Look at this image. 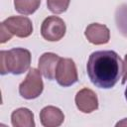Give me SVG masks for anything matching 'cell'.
<instances>
[{"mask_svg":"<svg viewBox=\"0 0 127 127\" xmlns=\"http://www.w3.org/2000/svg\"><path fill=\"white\" fill-rule=\"evenodd\" d=\"M87 74L90 81L99 88H111L123 73V63L114 51H97L89 56Z\"/></svg>","mask_w":127,"mask_h":127,"instance_id":"obj_1","label":"cell"},{"mask_svg":"<svg viewBox=\"0 0 127 127\" xmlns=\"http://www.w3.org/2000/svg\"><path fill=\"white\" fill-rule=\"evenodd\" d=\"M31 64V53L23 48H14L0 52L1 74H21L27 71Z\"/></svg>","mask_w":127,"mask_h":127,"instance_id":"obj_2","label":"cell"},{"mask_svg":"<svg viewBox=\"0 0 127 127\" xmlns=\"http://www.w3.org/2000/svg\"><path fill=\"white\" fill-rule=\"evenodd\" d=\"M44 83L41 77V71L37 68H31L24 79L19 85V93L25 99H34L40 96L43 92Z\"/></svg>","mask_w":127,"mask_h":127,"instance_id":"obj_3","label":"cell"},{"mask_svg":"<svg viewBox=\"0 0 127 127\" xmlns=\"http://www.w3.org/2000/svg\"><path fill=\"white\" fill-rule=\"evenodd\" d=\"M55 79L60 85L64 87L70 86L77 81L78 76H77L76 66L71 59H66V58L60 59L56 68Z\"/></svg>","mask_w":127,"mask_h":127,"instance_id":"obj_4","label":"cell"},{"mask_svg":"<svg viewBox=\"0 0 127 127\" xmlns=\"http://www.w3.org/2000/svg\"><path fill=\"white\" fill-rule=\"evenodd\" d=\"M65 30V24L63 19L58 16H49L42 23L41 35L47 41L57 42L64 36Z\"/></svg>","mask_w":127,"mask_h":127,"instance_id":"obj_5","label":"cell"},{"mask_svg":"<svg viewBox=\"0 0 127 127\" xmlns=\"http://www.w3.org/2000/svg\"><path fill=\"white\" fill-rule=\"evenodd\" d=\"M5 28L16 37L26 38L33 32L32 21L25 16H12L2 22Z\"/></svg>","mask_w":127,"mask_h":127,"instance_id":"obj_6","label":"cell"},{"mask_svg":"<svg viewBox=\"0 0 127 127\" xmlns=\"http://www.w3.org/2000/svg\"><path fill=\"white\" fill-rule=\"evenodd\" d=\"M74 101L76 107L83 113H91L98 108V99L95 92L86 87L76 93Z\"/></svg>","mask_w":127,"mask_h":127,"instance_id":"obj_7","label":"cell"},{"mask_svg":"<svg viewBox=\"0 0 127 127\" xmlns=\"http://www.w3.org/2000/svg\"><path fill=\"white\" fill-rule=\"evenodd\" d=\"M84 35L88 42L94 45H104L109 42L110 31L105 25L92 23L85 29Z\"/></svg>","mask_w":127,"mask_h":127,"instance_id":"obj_8","label":"cell"},{"mask_svg":"<svg viewBox=\"0 0 127 127\" xmlns=\"http://www.w3.org/2000/svg\"><path fill=\"white\" fill-rule=\"evenodd\" d=\"M40 120L45 127H58L64 120L63 111L55 106H46L40 112Z\"/></svg>","mask_w":127,"mask_h":127,"instance_id":"obj_9","label":"cell"},{"mask_svg":"<svg viewBox=\"0 0 127 127\" xmlns=\"http://www.w3.org/2000/svg\"><path fill=\"white\" fill-rule=\"evenodd\" d=\"M60 57L54 53H45L39 59V69L41 73L48 79L52 80L55 78L56 68L60 61Z\"/></svg>","mask_w":127,"mask_h":127,"instance_id":"obj_10","label":"cell"},{"mask_svg":"<svg viewBox=\"0 0 127 127\" xmlns=\"http://www.w3.org/2000/svg\"><path fill=\"white\" fill-rule=\"evenodd\" d=\"M11 122L14 127H34V114L28 108H18L12 112Z\"/></svg>","mask_w":127,"mask_h":127,"instance_id":"obj_11","label":"cell"},{"mask_svg":"<svg viewBox=\"0 0 127 127\" xmlns=\"http://www.w3.org/2000/svg\"><path fill=\"white\" fill-rule=\"evenodd\" d=\"M115 23L120 34L127 38V4H122L116 8Z\"/></svg>","mask_w":127,"mask_h":127,"instance_id":"obj_12","label":"cell"},{"mask_svg":"<svg viewBox=\"0 0 127 127\" xmlns=\"http://www.w3.org/2000/svg\"><path fill=\"white\" fill-rule=\"evenodd\" d=\"M40 4L41 0H14L16 11L24 15H30L36 12Z\"/></svg>","mask_w":127,"mask_h":127,"instance_id":"obj_13","label":"cell"},{"mask_svg":"<svg viewBox=\"0 0 127 127\" xmlns=\"http://www.w3.org/2000/svg\"><path fill=\"white\" fill-rule=\"evenodd\" d=\"M70 0H47L49 10L55 14H61L66 11Z\"/></svg>","mask_w":127,"mask_h":127,"instance_id":"obj_14","label":"cell"},{"mask_svg":"<svg viewBox=\"0 0 127 127\" xmlns=\"http://www.w3.org/2000/svg\"><path fill=\"white\" fill-rule=\"evenodd\" d=\"M12 34L5 28V26L1 23L0 24V37H1V40H0V43L3 44L7 41H9L11 38H12Z\"/></svg>","mask_w":127,"mask_h":127,"instance_id":"obj_15","label":"cell"},{"mask_svg":"<svg viewBox=\"0 0 127 127\" xmlns=\"http://www.w3.org/2000/svg\"><path fill=\"white\" fill-rule=\"evenodd\" d=\"M127 80V55H125L124 62H123V78H122V83L124 84Z\"/></svg>","mask_w":127,"mask_h":127,"instance_id":"obj_16","label":"cell"},{"mask_svg":"<svg viewBox=\"0 0 127 127\" xmlns=\"http://www.w3.org/2000/svg\"><path fill=\"white\" fill-rule=\"evenodd\" d=\"M116 126H127V118H125V119H123L122 121L118 122V123L116 124Z\"/></svg>","mask_w":127,"mask_h":127,"instance_id":"obj_17","label":"cell"},{"mask_svg":"<svg viewBox=\"0 0 127 127\" xmlns=\"http://www.w3.org/2000/svg\"><path fill=\"white\" fill-rule=\"evenodd\" d=\"M125 98L127 100V86H126V89H125Z\"/></svg>","mask_w":127,"mask_h":127,"instance_id":"obj_18","label":"cell"}]
</instances>
